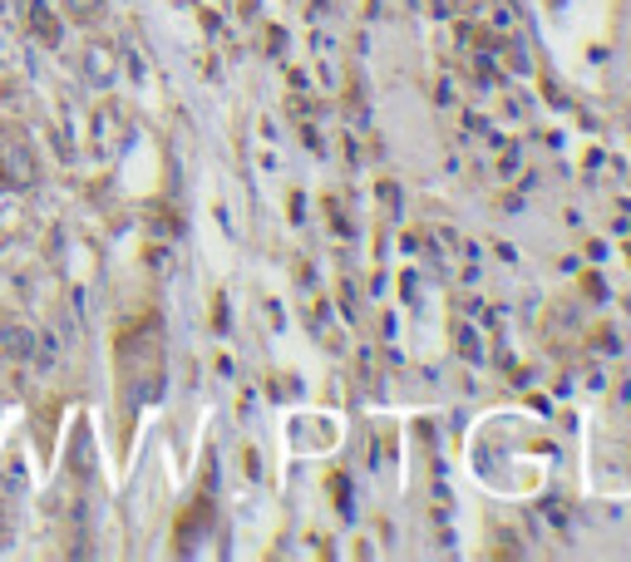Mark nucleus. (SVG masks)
I'll use <instances>...</instances> for the list:
<instances>
[{
  "instance_id": "4",
  "label": "nucleus",
  "mask_w": 631,
  "mask_h": 562,
  "mask_svg": "<svg viewBox=\"0 0 631 562\" xmlns=\"http://www.w3.org/2000/svg\"><path fill=\"white\" fill-rule=\"evenodd\" d=\"M69 5V15H79V20H94L99 10H104V0H65Z\"/></svg>"
},
{
  "instance_id": "1",
  "label": "nucleus",
  "mask_w": 631,
  "mask_h": 562,
  "mask_svg": "<svg viewBox=\"0 0 631 562\" xmlns=\"http://www.w3.org/2000/svg\"><path fill=\"white\" fill-rule=\"evenodd\" d=\"M0 183H5L10 193H25V187L39 183V163H35V153H30V138L10 124H0Z\"/></svg>"
},
{
  "instance_id": "5",
  "label": "nucleus",
  "mask_w": 631,
  "mask_h": 562,
  "mask_svg": "<svg viewBox=\"0 0 631 562\" xmlns=\"http://www.w3.org/2000/svg\"><path fill=\"white\" fill-rule=\"evenodd\" d=\"M0 538H5V518H0Z\"/></svg>"
},
{
  "instance_id": "2",
  "label": "nucleus",
  "mask_w": 631,
  "mask_h": 562,
  "mask_svg": "<svg viewBox=\"0 0 631 562\" xmlns=\"http://www.w3.org/2000/svg\"><path fill=\"white\" fill-rule=\"evenodd\" d=\"M0 345H5V355H15V360H30V355H35V335H30L25 325H15V321H5Z\"/></svg>"
},
{
  "instance_id": "3",
  "label": "nucleus",
  "mask_w": 631,
  "mask_h": 562,
  "mask_svg": "<svg viewBox=\"0 0 631 562\" xmlns=\"http://www.w3.org/2000/svg\"><path fill=\"white\" fill-rule=\"evenodd\" d=\"M30 20H35V35L45 39V45H55V39H59V30H55V20H49V10L39 5V0H35V10H30Z\"/></svg>"
}]
</instances>
